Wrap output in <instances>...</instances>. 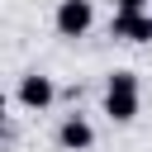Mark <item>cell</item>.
Wrapping results in <instances>:
<instances>
[{
	"mask_svg": "<svg viewBox=\"0 0 152 152\" xmlns=\"http://www.w3.org/2000/svg\"><path fill=\"white\" fill-rule=\"evenodd\" d=\"M138 104H142L138 71H109V81H104V114L114 124H133L138 119Z\"/></svg>",
	"mask_w": 152,
	"mask_h": 152,
	"instance_id": "cell-1",
	"label": "cell"
},
{
	"mask_svg": "<svg viewBox=\"0 0 152 152\" xmlns=\"http://www.w3.org/2000/svg\"><path fill=\"white\" fill-rule=\"evenodd\" d=\"M52 24H57L62 38H86L90 24H95V5H90V0H57Z\"/></svg>",
	"mask_w": 152,
	"mask_h": 152,
	"instance_id": "cell-2",
	"label": "cell"
},
{
	"mask_svg": "<svg viewBox=\"0 0 152 152\" xmlns=\"http://www.w3.org/2000/svg\"><path fill=\"white\" fill-rule=\"evenodd\" d=\"M109 33L124 38V43H152V10L147 14H114L109 19Z\"/></svg>",
	"mask_w": 152,
	"mask_h": 152,
	"instance_id": "cell-5",
	"label": "cell"
},
{
	"mask_svg": "<svg viewBox=\"0 0 152 152\" xmlns=\"http://www.w3.org/2000/svg\"><path fill=\"white\" fill-rule=\"evenodd\" d=\"M14 100H19L24 109L43 114V109L57 100V86H52V76H43V71H28V76H19V90H14Z\"/></svg>",
	"mask_w": 152,
	"mask_h": 152,
	"instance_id": "cell-3",
	"label": "cell"
},
{
	"mask_svg": "<svg viewBox=\"0 0 152 152\" xmlns=\"http://www.w3.org/2000/svg\"><path fill=\"white\" fill-rule=\"evenodd\" d=\"M114 14H147V0H114Z\"/></svg>",
	"mask_w": 152,
	"mask_h": 152,
	"instance_id": "cell-6",
	"label": "cell"
},
{
	"mask_svg": "<svg viewBox=\"0 0 152 152\" xmlns=\"http://www.w3.org/2000/svg\"><path fill=\"white\" fill-rule=\"evenodd\" d=\"M57 142H62V152H90V147H95L90 119H86V114H66V119L57 124Z\"/></svg>",
	"mask_w": 152,
	"mask_h": 152,
	"instance_id": "cell-4",
	"label": "cell"
}]
</instances>
